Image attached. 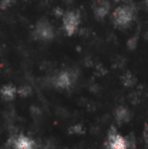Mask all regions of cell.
<instances>
[{"label":"cell","mask_w":148,"mask_h":149,"mask_svg":"<svg viewBox=\"0 0 148 149\" xmlns=\"http://www.w3.org/2000/svg\"><path fill=\"white\" fill-rule=\"evenodd\" d=\"M135 17V10L130 5L118 6L113 12V22L119 29H125L132 24Z\"/></svg>","instance_id":"1"},{"label":"cell","mask_w":148,"mask_h":149,"mask_svg":"<svg viewBox=\"0 0 148 149\" xmlns=\"http://www.w3.org/2000/svg\"><path fill=\"white\" fill-rule=\"evenodd\" d=\"M62 24H63V29L66 35L71 37L77 31L80 24V14L78 11L73 10V11H67L63 15L62 18Z\"/></svg>","instance_id":"2"},{"label":"cell","mask_w":148,"mask_h":149,"mask_svg":"<svg viewBox=\"0 0 148 149\" xmlns=\"http://www.w3.org/2000/svg\"><path fill=\"white\" fill-rule=\"evenodd\" d=\"M34 36L40 41H51L54 38V30L48 20L42 19L36 24Z\"/></svg>","instance_id":"3"},{"label":"cell","mask_w":148,"mask_h":149,"mask_svg":"<svg viewBox=\"0 0 148 149\" xmlns=\"http://www.w3.org/2000/svg\"><path fill=\"white\" fill-rule=\"evenodd\" d=\"M108 147L111 149H127L128 144L124 137L117 133L114 127L109 131V138H108Z\"/></svg>","instance_id":"4"},{"label":"cell","mask_w":148,"mask_h":149,"mask_svg":"<svg viewBox=\"0 0 148 149\" xmlns=\"http://www.w3.org/2000/svg\"><path fill=\"white\" fill-rule=\"evenodd\" d=\"M110 8H111V5L108 0H97L92 6L93 13H94L95 17L99 19H103L108 15Z\"/></svg>","instance_id":"5"},{"label":"cell","mask_w":148,"mask_h":149,"mask_svg":"<svg viewBox=\"0 0 148 149\" xmlns=\"http://www.w3.org/2000/svg\"><path fill=\"white\" fill-rule=\"evenodd\" d=\"M34 140L24 135H19L14 141V148L15 149H34Z\"/></svg>","instance_id":"6"},{"label":"cell","mask_w":148,"mask_h":149,"mask_svg":"<svg viewBox=\"0 0 148 149\" xmlns=\"http://www.w3.org/2000/svg\"><path fill=\"white\" fill-rule=\"evenodd\" d=\"M72 83V77L68 72H61L55 78V84L59 88H68Z\"/></svg>","instance_id":"7"},{"label":"cell","mask_w":148,"mask_h":149,"mask_svg":"<svg viewBox=\"0 0 148 149\" xmlns=\"http://www.w3.org/2000/svg\"><path fill=\"white\" fill-rule=\"evenodd\" d=\"M115 116H116V120L118 123L122 124V123H126V122L129 121L130 119V114H129L128 110L123 107H119L116 110V113H115Z\"/></svg>","instance_id":"8"},{"label":"cell","mask_w":148,"mask_h":149,"mask_svg":"<svg viewBox=\"0 0 148 149\" xmlns=\"http://www.w3.org/2000/svg\"><path fill=\"white\" fill-rule=\"evenodd\" d=\"M16 93V88L11 84H6L1 88V94L3 96L4 100H11L14 98Z\"/></svg>","instance_id":"9"},{"label":"cell","mask_w":148,"mask_h":149,"mask_svg":"<svg viewBox=\"0 0 148 149\" xmlns=\"http://www.w3.org/2000/svg\"><path fill=\"white\" fill-rule=\"evenodd\" d=\"M135 77L133 76L131 73H127L124 77H123V83H124L126 86H132L135 83Z\"/></svg>","instance_id":"10"},{"label":"cell","mask_w":148,"mask_h":149,"mask_svg":"<svg viewBox=\"0 0 148 149\" xmlns=\"http://www.w3.org/2000/svg\"><path fill=\"white\" fill-rule=\"evenodd\" d=\"M70 132H73L74 134H83L85 133V129L82 125H75L70 128Z\"/></svg>","instance_id":"11"},{"label":"cell","mask_w":148,"mask_h":149,"mask_svg":"<svg viewBox=\"0 0 148 149\" xmlns=\"http://www.w3.org/2000/svg\"><path fill=\"white\" fill-rule=\"evenodd\" d=\"M18 94H19L20 96H28L31 94V92H32V89H31L30 86H22L20 87L19 89L17 90Z\"/></svg>","instance_id":"12"},{"label":"cell","mask_w":148,"mask_h":149,"mask_svg":"<svg viewBox=\"0 0 148 149\" xmlns=\"http://www.w3.org/2000/svg\"><path fill=\"white\" fill-rule=\"evenodd\" d=\"M143 135H144V140L146 141V143H148V124L147 125H145V129H144V133H143Z\"/></svg>","instance_id":"13"},{"label":"cell","mask_w":148,"mask_h":149,"mask_svg":"<svg viewBox=\"0 0 148 149\" xmlns=\"http://www.w3.org/2000/svg\"><path fill=\"white\" fill-rule=\"evenodd\" d=\"M108 149H111V148H110V147H108Z\"/></svg>","instance_id":"14"}]
</instances>
